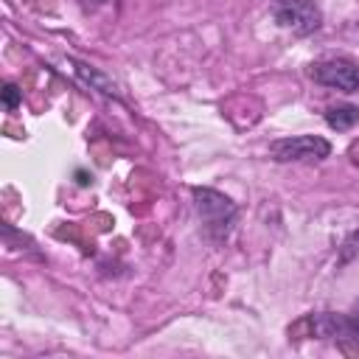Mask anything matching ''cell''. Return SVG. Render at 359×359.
<instances>
[{"mask_svg":"<svg viewBox=\"0 0 359 359\" xmlns=\"http://www.w3.org/2000/svg\"><path fill=\"white\" fill-rule=\"evenodd\" d=\"M194 205H196V213L205 224V233L213 241L227 238V233L236 222V205L213 188H194Z\"/></svg>","mask_w":359,"mask_h":359,"instance_id":"1","label":"cell"},{"mask_svg":"<svg viewBox=\"0 0 359 359\" xmlns=\"http://www.w3.org/2000/svg\"><path fill=\"white\" fill-rule=\"evenodd\" d=\"M275 20L280 28L306 36L320 28L323 14L314 6V0H275Z\"/></svg>","mask_w":359,"mask_h":359,"instance_id":"2","label":"cell"},{"mask_svg":"<svg viewBox=\"0 0 359 359\" xmlns=\"http://www.w3.org/2000/svg\"><path fill=\"white\" fill-rule=\"evenodd\" d=\"M331 143L317 137V135H297V137H283L269 146V154L278 163H292V160H323L328 157Z\"/></svg>","mask_w":359,"mask_h":359,"instance_id":"3","label":"cell"},{"mask_svg":"<svg viewBox=\"0 0 359 359\" xmlns=\"http://www.w3.org/2000/svg\"><path fill=\"white\" fill-rule=\"evenodd\" d=\"M311 79L323 87L342 90V93L359 90V67L348 59H323V62H317L311 67Z\"/></svg>","mask_w":359,"mask_h":359,"instance_id":"4","label":"cell"},{"mask_svg":"<svg viewBox=\"0 0 359 359\" xmlns=\"http://www.w3.org/2000/svg\"><path fill=\"white\" fill-rule=\"evenodd\" d=\"M311 331L317 337H328L337 342H353V348H359V317L317 314V317H311Z\"/></svg>","mask_w":359,"mask_h":359,"instance_id":"5","label":"cell"},{"mask_svg":"<svg viewBox=\"0 0 359 359\" xmlns=\"http://www.w3.org/2000/svg\"><path fill=\"white\" fill-rule=\"evenodd\" d=\"M356 121H359V107H353V104H331V107L325 109V123H328L331 129L345 132V129H351Z\"/></svg>","mask_w":359,"mask_h":359,"instance_id":"6","label":"cell"},{"mask_svg":"<svg viewBox=\"0 0 359 359\" xmlns=\"http://www.w3.org/2000/svg\"><path fill=\"white\" fill-rule=\"evenodd\" d=\"M20 98H22V93H20L17 84H6L3 87V107L6 109H17L20 107Z\"/></svg>","mask_w":359,"mask_h":359,"instance_id":"7","label":"cell"},{"mask_svg":"<svg viewBox=\"0 0 359 359\" xmlns=\"http://www.w3.org/2000/svg\"><path fill=\"white\" fill-rule=\"evenodd\" d=\"M356 252H359V233H353V238H348V241H345V250H342L339 261L345 264V261H351Z\"/></svg>","mask_w":359,"mask_h":359,"instance_id":"8","label":"cell"}]
</instances>
